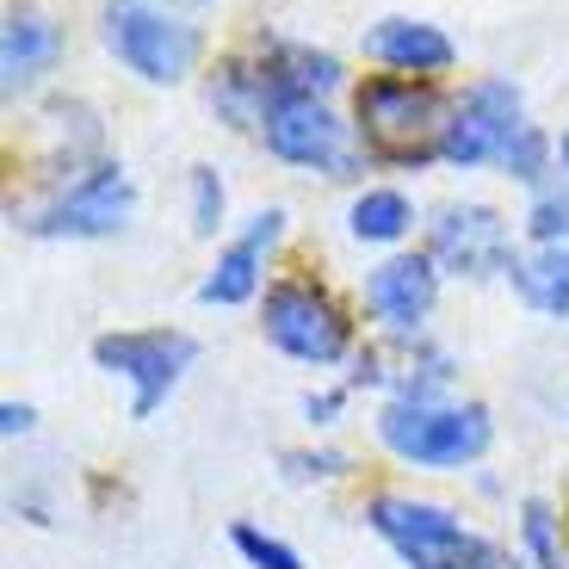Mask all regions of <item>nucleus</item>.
I'll return each mask as SVG.
<instances>
[{
  "label": "nucleus",
  "mask_w": 569,
  "mask_h": 569,
  "mask_svg": "<svg viewBox=\"0 0 569 569\" xmlns=\"http://www.w3.org/2000/svg\"><path fill=\"white\" fill-rule=\"evenodd\" d=\"M378 440L421 470H458L489 452V409L477 402H440V397H397L378 415Z\"/></svg>",
  "instance_id": "obj_1"
},
{
  "label": "nucleus",
  "mask_w": 569,
  "mask_h": 569,
  "mask_svg": "<svg viewBox=\"0 0 569 569\" xmlns=\"http://www.w3.org/2000/svg\"><path fill=\"white\" fill-rule=\"evenodd\" d=\"M267 341L279 353L303 359V366H335L347 359V341H353V328H347L341 303L316 291V284H272L267 291Z\"/></svg>",
  "instance_id": "obj_6"
},
{
  "label": "nucleus",
  "mask_w": 569,
  "mask_h": 569,
  "mask_svg": "<svg viewBox=\"0 0 569 569\" xmlns=\"http://www.w3.org/2000/svg\"><path fill=\"white\" fill-rule=\"evenodd\" d=\"M557 156H563V168H569V130H563V142H557Z\"/></svg>",
  "instance_id": "obj_24"
},
{
  "label": "nucleus",
  "mask_w": 569,
  "mask_h": 569,
  "mask_svg": "<svg viewBox=\"0 0 569 569\" xmlns=\"http://www.w3.org/2000/svg\"><path fill=\"white\" fill-rule=\"evenodd\" d=\"M260 137L279 161L316 173H353V149H347V124L310 93H279L260 118Z\"/></svg>",
  "instance_id": "obj_8"
},
{
  "label": "nucleus",
  "mask_w": 569,
  "mask_h": 569,
  "mask_svg": "<svg viewBox=\"0 0 569 569\" xmlns=\"http://www.w3.org/2000/svg\"><path fill=\"white\" fill-rule=\"evenodd\" d=\"M433 298H440V272H433V254H397L366 279V303L378 322H390L397 335H415V328L433 316Z\"/></svg>",
  "instance_id": "obj_11"
},
{
  "label": "nucleus",
  "mask_w": 569,
  "mask_h": 569,
  "mask_svg": "<svg viewBox=\"0 0 569 569\" xmlns=\"http://www.w3.org/2000/svg\"><path fill=\"white\" fill-rule=\"evenodd\" d=\"M279 229H284V211H254L248 217V229L217 254L211 279L199 284V298L204 303H248L254 298L260 291V260H267V248L279 242Z\"/></svg>",
  "instance_id": "obj_12"
},
{
  "label": "nucleus",
  "mask_w": 569,
  "mask_h": 569,
  "mask_svg": "<svg viewBox=\"0 0 569 569\" xmlns=\"http://www.w3.org/2000/svg\"><path fill=\"white\" fill-rule=\"evenodd\" d=\"M31 427V409H19V402H7V433H26Z\"/></svg>",
  "instance_id": "obj_23"
},
{
  "label": "nucleus",
  "mask_w": 569,
  "mask_h": 569,
  "mask_svg": "<svg viewBox=\"0 0 569 569\" xmlns=\"http://www.w3.org/2000/svg\"><path fill=\"white\" fill-rule=\"evenodd\" d=\"M93 359H100V371L124 378L130 385V415L149 421V415L173 397V385L192 371L199 341L180 335V328H137V335H100V341H93Z\"/></svg>",
  "instance_id": "obj_3"
},
{
  "label": "nucleus",
  "mask_w": 569,
  "mask_h": 569,
  "mask_svg": "<svg viewBox=\"0 0 569 569\" xmlns=\"http://www.w3.org/2000/svg\"><path fill=\"white\" fill-rule=\"evenodd\" d=\"M527 130V100H520V87L513 81H477L465 93V106H458L452 118H446V142L440 156L452 161V168H489L501 156H508V142Z\"/></svg>",
  "instance_id": "obj_7"
},
{
  "label": "nucleus",
  "mask_w": 569,
  "mask_h": 569,
  "mask_svg": "<svg viewBox=\"0 0 569 569\" xmlns=\"http://www.w3.org/2000/svg\"><path fill=\"white\" fill-rule=\"evenodd\" d=\"M527 229L539 248H563L569 242V192H539L527 211Z\"/></svg>",
  "instance_id": "obj_20"
},
{
  "label": "nucleus",
  "mask_w": 569,
  "mask_h": 569,
  "mask_svg": "<svg viewBox=\"0 0 569 569\" xmlns=\"http://www.w3.org/2000/svg\"><path fill=\"white\" fill-rule=\"evenodd\" d=\"M366 520H371V532H378V539H385L409 569H440V563H452V557H465V551H477V545H483L452 508L409 501V496H378L366 508Z\"/></svg>",
  "instance_id": "obj_5"
},
{
  "label": "nucleus",
  "mask_w": 569,
  "mask_h": 569,
  "mask_svg": "<svg viewBox=\"0 0 569 569\" xmlns=\"http://www.w3.org/2000/svg\"><path fill=\"white\" fill-rule=\"evenodd\" d=\"M359 130H366L371 156L402 161V168H421V161L440 156L446 142V112H440V93L421 81H402V74H378V81L359 87Z\"/></svg>",
  "instance_id": "obj_2"
},
{
  "label": "nucleus",
  "mask_w": 569,
  "mask_h": 569,
  "mask_svg": "<svg viewBox=\"0 0 569 569\" xmlns=\"http://www.w3.org/2000/svg\"><path fill=\"white\" fill-rule=\"evenodd\" d=\"M366 57L385 62V69H402V74H446L458 62V50L440 26H421V19H378V26L366 31Z\"/></svg>",
  "instance_id": "obj_13"
},
{
  "label": "nucleus",
  "mask_w": 569,
  "mask_h": 569,
  "mask_svg": "<svg viewBox=\"0 0 569 569\" xmlns=\"http://www.w3.org/2000/svg\"><path fill=\"white\" fill-rule=\"evenodd\" d=\"M217 223H223V186H217L211 168H192V229L211 236Z\"/></svg>",
  "instance_id": "obj_21"
},
{
  "label": "nucleus",
  "mask_w": 569,
  "mask_h": 569,
  "mask_svg": "<svg viewBox=\"0 0 569 569\" xmlns=\"http://www.w3.org/2000/svg\"><path fill=\"white\" fill-rule=\"evenodd\" d=\"M106 43H112V57L124 62L130 74H142V81H156V87L186 81L192 62H199V38L186 26H173L168 13L142 7V0L106 7Z\"/></svg>",
  "instance_id": "obj_4"
},
{
  "label": "nucleus",
  "mask_w": 569,
  "mask_h": 569,
  "mask_svg": "<svg viewBox=\"0 0 569 569\" xmlns=\"http://www.w3.org/2000/svg\"><path fill=\"white\" fill-rule=\"evenodd\" d=\"M520 539H527L532 569H563V551H557V520H551L545 501H527V508H520Z\"/></svg>",
  "instance_id": "obj_17"
},
{
  "label": "nucleus",
  "mask_w": 569,
  "mask_h": 569,
  "mask_svg": "<svg viewBox=\"0 0 569 569\" xmlns=\"http://www.w3.org/2000/svg\"><path fill=\"white\" fill-rule=\"evenodd\" d=\"M545 156H551V142H545V130H539V124H527L520 137L508 142V156H501V168H508V180L539 186V180H545Z\"/></svg>",
  "instance_id": "obj_19"
},
{
  "label": "nucleus",
  "mask_w": 569,
  "mask_h": 569,
  "mask_svg": "<svg viewBox=\"0 0 569 569\" xmlns=\"http://www.w3.org/2000/svg\"><path fill=\"white\" fill-rule=\"evenodd\" d=\"M433 267L465 272V279H483V272H508L513 248H508V223L489 204H446L433 217Z\"/></svg>",
  "instance_id": "obj_10"
},
{
  "label": "nucleus",
  "mask_w": 569,
  "mask_h": 569,
  "mask_svg": "<svg viewBox=\"0 0 569 569\" xmlns=\"http://www.w3.org/2000/svg\"><path fill=\"white\" fill-rule=\"evenodd\" d=\"M137 211V186H130L124 168L100 161V168H87L81 180L62 192L57 204H43L31 236H69V242H93V236H118Z\"/></svg>",
  "instance_id": "obj_9"
},
{
  "label": "nucleus",
  "mask_w": 569,
  "mask_h": 569,
  "mask_svg": "<svg viewBox=\"0 0 569 569\" xmlns=\"http://www.w3.org/2000/svg\"><path fill=\"white\" fill-rule=\"evenodd\" d=\"M415 223L409 199L402 192H390V186H371V192H359L353 211H347V229H353V242H402Z\"/></svg>",
  "instance_id": "obj_16"
},
{
  "label": "nucleus",
  "mask_w": 569,
  "mask_h": 569,
  "mask_svg": "<svg viewBox=\"0 0 569 569\" xmlns=\"http://www.w3.org/2000/svg\"><path fill=\"white\" fill-rule=\"evenodd\" d=\"M440 569H513V563H508V557H501V551H496V545H489V539H483V545H477V551H465V557H452V563H440Z\"/></svg>",
  "instance_id": "obj_22"
},
{
  "label": "nucleus",
  "mask_w": 569,
  "mask_h": 569,
  "mask_svg": "<svg viewBox=\"0 0 569 569\" xmlns=\"http://www.w3.org/2000/svg\"><path fill=\"white\" fill-rule=\"evenodd\" d=\"M229 545L248 557V569H303V557L291 551V545L272 539V532H260V527H236V532H229Z\"/></svg>",
  "instance_id": "obj_18"
},
{
  "label": "nucleus",
  "mask_w": 569,
  "mask_h": 569,
  "mask_svg": "<svg viewBox=\"0 0 569 569\" xmlns=\"http://www.w3.org/2000/svg\"><path fill=\"white\" fill-rule=\"evenodd\" d=\"M513 291L545 316H569V242L563 248H532L508 267Z\"/></svg>",
  "instance_id": "obj_15"
},
{
  "label": "nucleus",
  "mask_w": 569,
  "mask_h": 569,
  "mask_svg": "<svg viewBox=\"0 0 569 569\" xmlns=\"http://www.w3.org/2000/svg\"><path fill=\"white\" fill-rule=\"evenodd\" d=\"M57 26L43 13H13L7 19V38H0V69H7V87H26L31 74H43L50 62H57Z\"/></svg>",
  "instance_id": "obj_14"
}]
</instances>
